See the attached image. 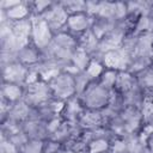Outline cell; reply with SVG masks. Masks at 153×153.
Here are the masks:
<instances>
[{
    "mask_svg": "<svg viewBox=\"0 0 153 153\" xmlns=\"http://www.w3.org/2000/svg\"><path fill=\"white\" fill-rule=\"evenodd\" d=\"M53 1H43V0H38V1H32L31 2V12L32 16L36 17H42L53 5Z\"/></svg>",
    "mask_w": 153,
    "mask_h": 153,
    "instance_id": "obj_25",
    "label": "cell"
},
{
    "mask_svg": "<svg viewBox=\"0 0 153 153\" xmlns=\"http://www.w3.org/2000/svg\"><path fill=\"white\" fill-rule=\"evenodd\" d=\"M30 68L22 65L20 62H11L2 66V81L13 82L25 86L26 76L29 74Z\"/></svg>",
    "mask_w": 153,
    "mask_h": 153,
    "instance_id": "obj_7",
    "label": "cell"
},
{
    "mask_svg": "<svg viewBox=\"0 0 153 153\" xmlns=\"http://www.w3.org/2000/svg\"><path fill=\"white\" fill-rule=\"evenodd\" d=\"M53 97L59 100H68L76 96L74 74L61 69L51 80L48 81Z\"/></svg>",
    "mask_w": 153,
    "mask_h": 153,
    "instance_id": "obj_2",
    "label": "cell"
},
{
    "mask_svg": "<svg viewBox=\"0 0 153 153\" xmlns=\"http://www.w3.org/2000/svg\"><path fill=\"white\" fill-rule=\"evenodd\" d=\"M25 93V86L13 82H6L2 81L1 86V98L8 102L10 104L17 103L24 98Z\"/></svg>",
    "mask_w": 153,
    "mask_h": 153,
    "instance_id": "obj_13",
    "label": "cell"
},
{
    "mask_svg": "<svg viewBox=\"0 0 153 153\" xmlns=\"http://www.w3.org/2000/svg\"><path fill=\"white\" fill-rule=\"evenodd\" d=\"M17 61L27 68H33L42 61V51L31 41L17 51Z\"/></svg>",
    "mask_w": 153,
    "mask_h": 153,
    "instance_id": "obj_9",
    "label": "cell"
},
{
    "mask_svg": "<svg viewBox=\"0 0 153 153\" xmlns=\"http://www.w3.org/2000/svg\"><path fill=\"white\" fill-rule=\"evenodd\" d=\"M112 91L103 87L97 80L91 81L86 90L79 96V99L86 110L102 111L104 110L111 99Z\"/></svg>",
    "mask_w": 153,
    "mask_h": 153,
    "instance_id": "obj_1",
    "label": "cell"
},
{
    "mask_svg": "<svg viewBox=\"0 0 153 153\" xmlns=\"http://www.w3.org/2000/svg\"><path fill=\"white\" fill-rule=\"evenodd\" d=\"M92 60V56L86 51L84 50L82 48L78 47L74 53H73V56H72V65L74 66V68L78 71V72H85L86 68L88 67L90 62Z\"/></svg>",
    "mask_w": 153,
    "mask_h": 153,
    "instance_id": "obj_17",
    "label": "cell"
},
{
    "mask_svg": "<svg viewBox=\"0 0 153 153\" xmlns=\"http://www.w3.org/2000/svg\"><path fill=\"white\" fill-rule=\"evenodd\" d=\"M32 20V35H31V41L42 50L47 48L54 37V33L47 22L42 17H36L31 16Z\"/></svg>",
    "mask_w": 153,
    "mask_h": 153,
    "instance_id": "obj_4",
    "label": "cell"
},
{
    "mask_svg": "<svg viewBox=\"0 0 153 153\" xmlns=\"http://www.w3.org/2000/svg\"><path fill=\"white\" fill-rule=\"evenodd\" d=\"M117 74H118V71H115V69H109V68H105L104 72L102 73V75L98 78V82L110 90V91H114L115 88V85H116V80H117Z\"/></svg>",
    "mask_w": 153,
    "mask_h": 153,
    "instance_id": "obj_19",
    "label": "cell"
},
{
    "mask_svg": "<svg viewBox=\"0 0 153 153\" xmlns=\"http://www.w3.org/2000/svg\"><path fill=\"white\" fill-rule=\"evenodd\" d=\"M104 69H105V67H104L103 62L100 60H98V59H93L92 57V60H91L88 67L86 68L85 73L90 78L91 81H96L102 75V73L104 72Z\"/></svg>",
    "mask_w": 153,
    "mask_h": 153,
    "instance_id": "obj_21",
    "label": "cell"
},
{
    "mask_svg": "<svg viewBox=\"0 0 153 153\" xmlns=\"http://www.w3.org/2000/svg\"><path fill=\"white\" fill-rule=\"evenodd\" d=\"M92 23H93V17L88 16L86 12L75 13V14L68 16L67 23H66L63 30H66L67 32H69L71 35H73L74 37L78 38L86 31L91 30Z\"/></svg>",
    "mask_w": 153,
    "mask_h": 153,
    "instance_id": "obj_5",
    "label": "cell"
},
{
    "mask_svg": "<svg viewBox=\"0 0 153 153\" xmlns=\"http://www.w3.org/2000/svg\"><path fill=\"white\" fill-rule=\"evenodd\" d=\"M78 126L82 130H93L102 126H104V118L100 111H93V110H84V112L80 115L78 120Z\"/></svg>",
    "mask_w": 153,
    "mask_h": 153,
    "instance_id": "obj_12",
    "label": "cell"
},
{
    "mask_svg": "<svg viewBox=\"0 0 153 153\" xmlns=\"http://www.w3.org/2000/svg\"><path fill=\"white\" fill-rule=\"evenodd\" d=\"M106 153H109V152H106Z\"/></svg>",
    "mask_w": 153,
    "mask_h": 153,
    "instance_id": "obj_33",
    "label": "cell"
},
{
    "mask_svg": "<svg viewBox=\"0 0 153 153\" xmlns=\"http://www.w3.org/2000/svg\"><path fill=\"white\" fill-rule=\"evenodd\" d=\"M149 69H151V72H152V73H153V63H152V65H151V67H149Z\"/></svg>",
    "mask_w": 153,
    "mask_h": 153,
    "instance_id": "obj_32",
    "label": "cell"
},
{
    "mask_svg": "<svg viewBox=\"0 0 153 153\" xmlns=\"http://www.w3.org/2000/svg\"><path fill=\"white\" fill-rule=\"evenodd\" d=\"M53 97L50 86L47 81L39 79L33 84L25 86V93L23 100L31 108H38L39 105L47 103Z\"/></svg>",
    "mask_w": 153,
    "mask_h": 153,
    "instance_id": "obj_3",
    "label": "cell"
},
{
    "mask_svg": "<svg viewBox=\"0 0 153 153\" xmlns=\"http://www.w3.org/2000/svg\"><path fill=\"white\" fill-rule=\"evenodd\" d=\"M111 139L110 137H94L87 143V153H106L110 149Z\"/></svg>",
    "mask_w": 153,
    "mask_h": 153,
    "instance_id": "obj_18",
    "label": "cell"
},
{
    "mask_svg": "<svg viewBox=\"0 0 153 153\" xmlns=\"http://www.w3.org/2000/svg\"><path fill=\"white\" fill-rule=\"evenodd\" d=\"M114 8H115V1H99V11L97 17L114 20Z\"/></svg>",
    "mask_w": 153,
    "mask_h": 153,
    "instance_id": "obj_24",
    "label": "cell"
},
{
    "mask_svg": "<svg viewBox=\"0 0 153 153\" xmlns=\"http://www.w3.org/2000/svg\"><path fill=\"white\" fill-rule=\"evenodd\" d=\"M31 16H32L31 2L29 1H19L17 5L7 10H1L2 22H7V23H16V22L25 20V19L31 18Z\"/></svg>",
    "mask_w": 153,
    "mask_h": 153,
    "instance_id": "obj_8",
    "label": "cell"
},
{
    "mask_svg": "<svg viewBox=\"0 0 153 153\" xmlns=\"http://www.w3.org/2000/svg\"><path fill=\"white\" fill-rule=\"evenodd\" d=\"M65 11L68 16L86 12V1H79V0H67V1H60Z\"/></svg>",
    "mask_w": 153,
    "mask_h": 153,
    "instance_id": "obj_23",
    "label": "cell"
},
{
    "mask_svg": "<svg viewBox=\"0 0 153 153\" xmlns=\"http://www.w3.org/2000/svg\"><path fill=\"white\" fill-rule=\"evenodd\" d=\"M109 153H131L127 137L126 136H114L111 139Z\"/></svg>",
    "mask_w": 153,
    "mask_h": 153,
    "instance_id": "obj_20",
    "label": "cell"
},
{
    "mask_svg": "<svg viewBox=\"0 0 153 153\" xmlns=\"http://www.w3.org/2000/svg\"><path fill=\"white\" fill-rule=\"evenodd\" d=\"M145 146H146V148H147L151 153H153V131H151L149 134L146 135Z\"/></svg>",
    "mask_w": 153,
    "mask_h": 153,
    "instance_id": "obj_29",
    "label": "cell"
},
{
    "mask_svg": "<svg viewBox=\"0 0 153 153\" xmlns=\"http://www.w3.org/2000/svg\"><path fill=\"white\" fill-rule=\"evenodd\" d=\"M102 62L105 68L115 69V71H127L130 59L118 48L115 50H110L102 56Z\"/></svg>",
    "mask_w": 153,
    "mask_h": 153,
    "instance_id": "obj_10",
    "label": "cell"
},
{
    "mask_svg": "<svg viewBox=\"0 0 153 153\" xmlns=\"http://www.w3.org/2000/svg\"><path fill=\"white\" fill-rule=\"evenodd\" d=\"M0 153H20V149L16 145H13L7 136L1 135Z\"/></svg>",
    "mask_w": 153,
    "mask_h": 153,
    "instance_id": "obj_27",
    "label": "cell"
},
{
    "mask_svg": "<svg viewBox=\"0 0 153 153\" xmlns=\"http://www.w3.org/2000/svg\"><path fill=\"white\" fill-rule=\"evenodd\" d=\"M10 26H11V31H12L14 38L17 39V42L19 44V49L22 47H24L25 44H27L29 42H31V35H32L31 18L20 20V22H16V23H10Z\"/></svg>",
    "mask_w": 153,
    "mask_h": 153,
    "instance_id": "obj_11",
    "label": "cell"
},
{
    "mask_svg": "<svg viewBox=\"0 0 153 153\" xmlns=\"http://www.w3.org/2000/svg\"><path fill=\"white\" fill-rule=\"evenodd\" d=\"M151 60H152V62H153V49H152V53H151Z\"/></svg>",
    "mask_w": 153,
    "mask_h": 153,
    "instance_id": "obj_31",
    "label": "cell"
},
{
    "mask_svg": "<svg viewBox=\"0 0 153 153\" xmlns=\"http://www.w3.org/2000/svg\"><path fill=\"white\" fill-rule=\"evenodd\" d=\"M10 140H11V142L13 143V145H16L19 149H22V147L27 142V140H29V136L23 131V130H19V131H17V133H14V134H12V135H10V136H7Z\"/></svg>",
    "mask_w": 153,
    "mask_h": 153,
    "instance_id": "obj_28",
    "label": "cell"
},
{
    "mask_svg": "<svg viewBox=\"0 0 153 153\" xmlns=\"http://www.w3.org/2000/svg\"><path fill=\"white\" fill-rule=\"evenodd\" d=\"M127 17H128V6H127V2L115 1L114 20L115 22H121V20H124Z\"/></svg>",
    "mask_w": 153,
    "mask_h": 153,
    "instance_id": "obj_26",
    "label": "cell"
},
{
    "mask_svg": "<svg viewBox=\"0 0 153 153\" xmlns=\"http://www.w3.org/2000/svg\"><path fill=\"white\" fill-rule=\"evenodd\" d=\"M45 140L29 139L27 142L22 147L20 153H44Z\"/></svg>",
    "mask_w": 153,
    "mask_h": 153,
    "instance_id": "obj_22",
    "label": "cell"
},
{
    "mask_svg": "<svg viewBox=\"0 0 153 153\" xmlns=\"http://www.w3.org/2000/svg\"><path fill=\"white\" fill-rule=\"evenodd\" d=\"M98 45H99V39L93 35V32L91 30L86 31L85 33H82L81 36L78 37V47L86 50L91 56L97 54Z\"/></svg>",
    "mask_w": 153,
    "mask_h": 153,
    "instance_id": "obj_15",
    "label": "cell"
},
{
    "mask_svg": "<svg viewBox=\"0 0 153 153\" xmlns=\"http://www.w3.org/2000/svg\"><path fill=\"white\" fill-rule=\"evenodd\" d=\"M42 18L47 22V24L51 29L53 33H56L65 29L68 14L65 11V8L62 7L61 2L59 1V2H54L51 5V7L42 16Z\"/></svg>",
    "mask_w": 153,
    "mask_h": 153,
    "instance_id": "obj_6",
    "label": "cell"
},
{
    "mask_svg": "<svg viewBox=\"0 0 153 153\" xmlns=\"http://www.w3.org/2000/svg\"><path fill=\"white\" fill-rule=\"evenodd\" d=\"M57 153H76V152H75V151H73V149H71V148H67V147L62 146V148H61Z\"/></svg>",
    "mask_w": 153,
    "mask_h": 153,
    "instance_id": "obj_30",
    "label": "cell"
},
{
    "mask_svg": "<svg viewBox=\"0 0 153 153\" xmlns=\"http://www.w3.org/2000/svg\"><path fill=\"white\" fill-rule=\"evenodd\" d=\"M136 85H137L136 75H134L128 71H120L117 74V80L114 91H116L120 94H123L129 90H131L133 87H135Z\"/></svg>",
    "mask_w": 153,
    "mask_h": 153,
    "instance_id": "obj_14",
    "label": "cell"
},
{
    "mask_svg": "<svg viewBox=\"0 0 153 153\" xmlns=\"http://www.w3.org/2000/svg\"><path fill=\"white\" fill-rule=\"evenodd\" d=\"M51 43L56 47L67 48V49H76L78 48V38L67 32L66 30H61L54 33Z\"/></svg>",
    "mask_w": 153,
    "mask_h": 153,
    "instance_id": "obj_16",
    "label": "cell"
}]
</instances>
